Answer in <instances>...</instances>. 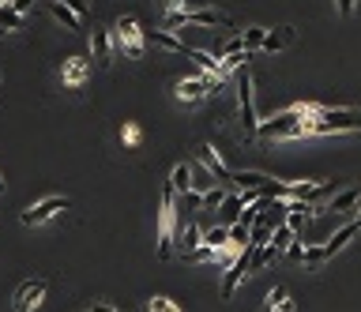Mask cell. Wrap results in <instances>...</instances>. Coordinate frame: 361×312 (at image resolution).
I'll return each mask as SVG.
<instances>
[{
    "mask_svg": "<svg viewBox=\"0 0 361 312\" xmlns=\"http://www.w3.org/2000/svg\"><path fill=\"white\" fill-rule=\"evenodd\" d=\"M305 136H312V117L301 109V102L256 124V140H305Z\"/></svg>",
    "mask_w": 361,
    "mask_h": 312,
    "instance_id": "obj_1",
    "label": "cell"
},
{
    "mask_svg": "<svg viewBox=\"0 0 361 312\" xmlns=\"http://www.w3.org/2000/svg\"><path fill=\"white\" fill-rule=\"evenodd\" d=\"M342 132H361V109H331L323 106L312 117V136H342Z\"/></svg>",
    "mask_w": 361,
    "mask_h": 312,
    "instance_id": "obj_2",
    "label": "cell"
},
{
    "mask_svg": "<svg viewBox=\"0 0 361 312\" xmlns=\"http://www.w3.org/2000/svg\"><path fill=\"white\" fill-rule=\"evenodd\" d=\"M335 192V181H294V185H275L267 188L271 199H301V204H320Z\"/></svg>",
    "mask_w": 361,
    "mask_h": 312,
    "instance_id": "obj_3",
    "label": "cell"
},
{
    "mask_svg": "<svg viewBox=\"0 0 361 312\" xmlns=\"http://www.w3.org/2000/svg\"><path fill=\"white\" fill-rule=\"evenodd\" d=\"M173 229H177V192L173 185H166L159 204V260L173 256Z\"/></svg>",
    "mask_w": 361,
    "mask_h": 312,
    "instance_id": "obj_4",
    "label": "cell"
},
{
    "mask_svg": "<svg viewBox=\"0 0 361 312\" xmlns=\"http://www.w3.org/2000/svg\"><path fill=\"white\" fill-rule=\"evenodd\" d=\"M237 109H241V124H245V140H256V98H252V72L237 68Z\"/></svg>",
    "mask_w": 361,
    "mask_h": 312,
    "instance_id": "obj_5",
    "label": "cell"
},
{
    "mask_svg": "<svg viewBox=\"0 0 361 312\" xmlns=\"http://www.w3.org/2000/svg\"><path fill=\"white\" fill-rule=\"evenodd\" d=\"M113 42H117L132 60H140V57H143V45H147V42H143V26H140V19H136V15H120L117 26H113Z\"/></svg>",
    "mask_w": 361,
    "mask_h": 312,
    "instance_id": "obj_6",
    "label": "cell"
},
{
    "mask_svg": "<svg viewBox=\"0 0 361 312\" xmlns=\"http://www.w3.org/2000/svg\"><path fill=\"white\" fill-rule=\"evenodd\" d=\"M173 26H230V15L226 12H211V8H200V12H170L166 15V31Z\"/></svg>",
    "mask_w": 361,
    "mask_h": 312,
    "instance_id": "obj_7",
    "label": "cell"
},
{
    "mask_svg": "<svg viewBox=\"0 0 361 312\" xmlns=\"http://www.w3.org/2000/svg\"><path fill=\"white\" fill-rule=\"evenodd\" d=\"M61 211H68V199L64 196H49V199H38V204H31L19 215V222L23 226H42V222H49V218H57Z\"/></svg>",
    "mask_w": 361,
    "mask_h": 312,
    "instance_id": "obj_8",
    "label": "cell"
},
{
    "mask_svg": "<svg viewBox=\"0 0 361 312\" xmlns=\"http://www.w3.org/2000/svg\"><path fill=\"white\" fill-rule=\"evenodd\" d=\"M173 95H177V102H184V106H200L203 98H207V83H203V76H184L173 83Z\"/></svg>",
    "mask_w": 361,
    "mask_h": 312,
    "instance_id": "obj_9",
    "label": "cell"
},
{
    "mask_svg": "<svg viewBox=\"0 0 361 312\" xmlns=\"http://www.w3.org/2000/svg\"><path fill=\"white\" fill-rule=\"evenodd\" d=\"M45 279H31V282H23L19 293H15V312H34L42 305V297H45Z\"/></svg>",
    "mask_w": 361,
    "mask_h": 312,
    "instance_id": "obj_10",
    "label": "cell"
},
{
    "mask_svg": "<svg viewBox=\"0 0 361 312\" xmlns=\"http://www.w3.org/2000/svg\"><path fill=\"white\" fill-rule=\"evenodd\" d=\"M196 151H200V162H203V170H207L211 177L218 181V185H222V181H234V170H230L226 162H222V154H218V151H215V147H211V143H200Z\"/></svg>",
    "mask_w": 361,
    "mask_h": 312,
    "instance_id": "obj_11",
    "label": "cell"
},
{
    "mask_svg": "<svg viewBox=\"0 0 361 312\" xmlns=\"http://www.w3.org/2000/svg\"><path fill=\"white\" fill-rule=\"evenodd\" d=\"M173 245H177V252L181 256H188L192 249H200L203 245V226H196V222H177V229H173Z\"/></svg>",
    "mask_w": 361,
    "mask_h": 312,
    "instance_id": "obj_12",
    "label": "cell"
},
{
    "mask_svg": "<svg viewBox=\"0 0 361 312\" xmlns=\"http://www.w3.org/2000/svg\"><path fill=\"white\" fill-rule=\"evenodd\" d=\"M87 76H90V60L87 57H68L64 60V68H61V79H64V87H83L87 83Z\"/></svg>",
    "mask_w": 361,
    "mask_h": 312,
    "instance_id": "obj_13",
    "label": "cell"
},
{
    "mask_svg": "<svg viewBox=\"0 0 361 312\" xmlns=\"http://www.w3.org/2000/svg\"><path fill=\"white\" fill-rule=\"evenodd\" d=\"M113 31H106V26H95V34H90V57H95L98 64H109V57H113Z\"/></svg>",
    "mask_w": 361,
    "mask_h": 312,
    "instance_id": "obj_14",
    "label": "cell"
},
{
    "mask_svg": "<svg viewBox=\"0 0 361 312\" xmlns=\"http://www.w3.org/2000/svg\"><path fill=\"white\" fill-rule=\"evenodd\" d=\"M143 42L159 45V49H170V53H188V45H184L177 34H170V31H143Z\"/></svg>",
    "mask_w": 361,
    "mask_h": 312,
    "instance_id": "obj_15",
    "label": "cell"
},
{
    "mask_svg": "<svg viewBox=\"0 0 361 312\" xmlns=\"http://www.w3.org/2000/svg\"><path fill=\"white\" fill-rule=\"evenodd\" d=\"M309 215H312V204H301V199H286V226H290L294 233H301V229H305Z\"/></svg>",
    "mask_w": 361,
    "mask_h": 312,
    "instance_id": "obj_16",
    "label": "cell"
},
{
    "mask_svg": "<svg viewBox=\"0 0 361 312\" xmlns=\"http://www.w3.org/2000/svg\"><path fill=\"white\" fill-rule=\"evenodd\" d=\"M290 45H294V26H275V31L264 34V45H260V49L279 53V49H290Z\"/></svg>",
    "mask_w": 361,
    "mask_h": 312,
    "instance_id": "obj_17",
    "label": "cell"
},
{
    "mask_svg": "<svg viewBox=\"0 0 361 312\" xmlns=\"http://www.w3.org/2000/svg\"><path fill=\"white\" fill-rule=\"evenodd\" d=\"M234 185L245 192V188H252V192H267L271 188V177L267 173H256V170H241V173H234Z\"/></svg>",
    "mask_w": 361,
    "mask_h": 312,
    "instance_id": "obj_18",
    "label": "cell"
},
{
    "mask_svg": "<svg viewBox=\"0 0 361 312\" xmlns=\"http://www.w3.org/2000/svg\"><path fill=\"white\" fill-rule=\"evenodd\" d=\"M49 12H53V19H57V23H64V31H83V19L64 4V0H49Z\"/></svg>",
    "mask_w": 361,
    "mask_h": 312,
    "instance_id": "obj_19",
    "label": "cell"
},
{
    "mask_svg": "<svg viewBox=\"0 0 361 312\" xmlns=\"http://www.w3.org/2000/svg\"><path fill=\"white\" fill-rule=\"evenodd\" d=\"M358 229H361L358 222H346V226H342L335 237H331V241H323V252H328V260H331V256H335L339 249H346V245L354 241V237H358Z\"/></svg>",
    "mask_w": 361,
    "mask_h": 312,
    "instance_id": "obj_20",
    "label": "cell"
},
{
    "mask_svg": "<svg viewBox=\"0 0 361 312\" xmlns=\"http://www.w3.org/2000/svg\"><path fill=\"white\" fill-rule=\"evenodd\" d=\"M188 57L200 64V72H207V76H218L222 72V57H211L207 49H188Z\"/></svg>",
    "mask_w": 361,
    "mask_h": 312,
    "instance_id": "obj_21",
    "label": "cell"
},
{
    "mask_svg": "<svg viewBox=\"0 0 361 312\" xmlns=\"http://www.w3.org/2000/svg\"><path fill=\"white\" fill-rule=\"evenodd\" d=\"M267 312H294V301H290V293H286V286H275L267 293Z\"/></svg>",
    "mask_w": 361,
    "mask_h": 312,
    "instance_id": "obj_22",
    "label": "cell"
},
{
    "mask_svg": "<svg viewBox=\"0 0 361 312\" xmlns=\"http://www.w3.org/2000/svg\"><path fill=\"white\" fill-rule=\"evenodd\" d=\"M241 207H245L241 192H234V196L222 199V226H234V222H237V215H241Z\"/></svg>",
    "mask_w": 361,
    "mask_h": 312,
    "instance_id": "obj_23",
    "label": "cell"
},
{
    "mask_svg": "<svg viewBox=\"0 0 361 312\" xmlns=\"http://www.w3.org/2000/svg\"><path fill=\"white\" fill-rule=\"evenodd\" d=\"M8 31H23V15L12 4H0V34H8Z\"/></svg>",
    "mask_w": 361,
    "mask_h": 312,
    "instance_id": "obj_24",
    "label": "cell"
},
{
    "mask_svg": "<svg viewBox=\"0 0 361 312\" xmlns=\"http://www.w3.org/2000/svg\"><path fill=\"white\" fill-rule=\"evenodd\" d=\"M248 57H252V53H248V49H237V53H222V76H230V72H237V68H248Z\"/></svg>",
    "mask_w": 361,
    "mask_h": 312,
    "instance_id": "obj_25",
    "label": "cell"
},
{
    "mask_svg": "<svg viewBox=\"0 0 361 312\" xmlns=\"http://www.w3.org/2000/svg\"><path fill=\"white\" fill-rule=\"evenodd\" d=\"M358 204H361L358 188H346V192H339V196H331V211H354Z\"/></svg>",
    "mask_w": 361,
    "mask_h": 312,
    "instance_id": "obj_26",
    "label": "cell"
},
{
    "mask_svg": "<svg viewBox=\"0 0 361 312\" xmlns=\"http://www.w3.org/2000/svg\"><path fill=\"white\" fill-rule=\"evenodd\" d=\"M264 34H267V26H248L245 34H241V49H248V53H256L264 45Z\"/></svg>",
    "mask_w": 361,
    "mask_h": 312,
    "instance_id": "obj_27",
    "label": "cell"
},
{
    "mask_svg": "<svg viewBox=\"0 0 361 312\" xmlns=\"http://www.w3.org/2000/svg\"><path fill=\"white\" fill-rule=\"evenodd\" d=\"M170 185H173V192H188V188H192V170L184 166V162H181V166H173Z\"/></svg>",
    "mask_w": 361,
    "mask_h": 312,
    "instance_id": "obj_28",
    "label": "cell"
},
{
    "mask_svg": "<svg viewBox=\"0 0 361 312\" xmlns=\"http://www.w3.org/2000/svg\"><path fill=\"white\" fill-rule=\"evenodd\" d=\"M230 241V226H215V229H203V245L207 249H222Z\"/></svg>",
    "mask_w": 361,
    "mask_h": 312,
    "instance_id": "obj_29",
    "label": "cell"
},
{
    "mask_svg": "<svg viewBox=\"0 0 361 312\" xmlns=\"http://www.w3.org/2000/svg\"><path fill=\"white\" fill-rule=\"evenodd\" d=\"M290 241H294V229L290 226H279V229H271V237H267V245H275V249H279V252H286V249H290Z\"/></svg>",
    "mask_w": 361,
    "mask_h": 312,
    "instance_id": "obj_30",
    "label": "cell"
},
{
    "mask_svg": "<svg viewBox=\"0 0 361 312\" xmlns=\"http://www.w3.org/2000/svg\"><path fill=\"white\" fill-rule=\"evenodd\" d=\"M301 263H305V268H320V263H328V252H323V245H305Z\"/></svg>",
    "mask_w": 361,
    "mask_h": 312,
    "instance_id": "obj_31",
    "label": "cell"
},
{
    "mask_svg": "<svg viewBox=\"0 0 361 312\" xmlns=\"http://www.w3.org/2000/svg\"><path fill=\"white\" fill-rule=\"evenodd\" d=\"M120 140H125L128 151H136V147H140V140H143L140 124H136V121H125V128H120Z\"/></svg>",
    "mask_w": 361,
    "mask_h": 312,
    "instance_id": "obj_32",
    "label": "cell"
},
{
    "mask_svg": "<svg viewBox=\"0 0 361 312\" xmlns=\"http://www.w3.org/2000/svg\"><path fill=\"white\" fill-rule=\"evenodd\" d=\"M222 199H226V188H222V185H211L207 192H203V207H200V211H215V207H222Z\"/></svg>",
    "mask_w": 361,
    "mask_h": 312,
    "instance_id": "obj_33",
    "label": "cell"
},
{
    "mask_svg": "<svg viewBox=\"0 0 361 312\" xmlns=\"http://www.w3.org/2000/svg\"><path fill=\"white\" fill-rule=\"evenodd\" d=\"M200 207H203V192H196V188L181 192V207H177V211H192V215H196Z\"/></svg>",
    "mask_w": 361,
    "mask_h": 312,
    "instance_id": "obj_34",
    "label": "cell"
},
{
    "mask_svg": "<svg viewBox=\"0 0 361 312\" xmlns=\"http://www.w3.org/2000/svg\"><path fill=\"white\" fill-rule=\"evenodd\" d=\"M188 263H211L215 260V249H207V245H200V249H192L188 256H184Z\"/></svg>",
    "mask_w": 361,
    "mask_h": 312,
    "instance_id": "obj_35",
    "label": "cell"
},
{
    "mask_svg": "<svg viewBox=\"0 0 361 312\" xmlns=\"http://www.w3.org/2000/svg\"><path fill=\"white\" fill-rule=\"evenodd\" d=\"M230 245H237V249H245V245H248V229L241 226V222L230 226Z\"/></svg>",
    "mask_w": 361,
    "mask_h": 312,
    "instance_id": "obj_36",
    "label": "cell"
},
{
    "mask_svg": "<svg viewBox=\"0 0 361 312\" xmlns=\"http://www.w3.org/2000/svg\"><path fill=\"white\" fill-rule=\"evenodd\" d=\"M151 312H181V305L173 297H151Z\"/></svg>",
    "mask_w": 361,
    "mask_h": 312,
    "instance_id": "obj_37",
    "label": "cell"
},
{
    "mask_svg": "<svg viewBox=\"0 0 361 312\" xmlns=\"http://www.w3.org/2000/svg\"><path fill=\"white\" fill-rule=\"evenodd\" d=\"M64 4H68L72 12L79 15V19H87V0H64Z\"/></svg>",
    "mask_w": 361,
    "mask_h": 312,
    "instance_id": "obj_38",
    "label": "cell"
},
{
    "mask_svg": "<svg viewBox=\"0 0 361 312\" xmlns=\"http://www.w3.org/2000/svg\"><path fill=\"white\" fill-rule=\"evenodd\" d=\"M354 4L358 0H335V12L339 15H354Z\"/></svg>",
    "mask_w": 361,
    "mask_h": 312,
    "instance_id": "obj_39",
    "label": "cell"
},
{
    "mask_svg": "<svg viewBox=\"0 0 361 312\" xmlns=\"http://www.w3.org/2000/svg\"><path fill=\"white\" fill-rule=\"evenodd\" d=\"M286 256H290V260H301V256H305V245H301V241H290V249H286Z\"/></svg>",
    "mask_w": 361,
    "mask_h": 312,
    "instance_id": "obj_40",
    "label": "cell"
},
{
    "mask_svg": "<svg viewBox=\"0 0 361 312\" xmlns=\"http://www.w3.org/2000/svg\"><path fill=\"white\" fill-rule=\"evenodd\" d=\"M8 4H12V8H15V12H19V15H23V12H26V8H31V4H34V0H8Z\"/></svg>",
    "mask_w": 361,
    "mask_h": 312,
    "instance_id": "obj_41",
    "label": "cell"
},
{
    "mask_svg": "<svg viewBox=\"0 0 361 312\" xmlns=\"http://www.w3.org/2000/svg\"><path fill=\"white\" fill-rule=\"evenodd\" d=\"M95 312H117L113 305H95Z\"/></svg>",
    "mask_w": 361,
    "mask_h": 312,
    "instance_id": "obj_42",
    "label": "cell"
},
{
    "mask_svg": "<svg viewBox=\"0 0 361 312\" xmlns=\"http://www.w3.org/2000/svg\"><path fill=\"white\" fill-rule=\"evenodd\" d=\"M354 222H358V226H361V211H358V218H354Z\"/></svg>",
    "mask_w": 361,
    "mask_h": 312,
    "instance_id": "obj_43",
    "label": "cell"
},
{
    "mask_svg": "<svg viewBox=\"0 0 361 312\" xmlns=\"http://www.w3.org/2000/svg\"><path fill=\"white\" fill-rule=\"evenodd\" d=\"M0 4H4V0H0Z\"/></svg>",
    "mask_w": 361,
    "mask_h": 312,
    "instance_id": "obj_44",
    "label": "cell"
}]
</instances>
